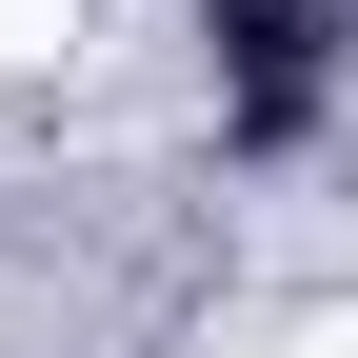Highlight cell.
Wrapping results in <instances>:
<instances>
[{
  "label": "cell",
  "mask_w": 358,
  "mask_h": 358,
  "mask_svg": "<svg viewBox=\"0 0 358 358\" xmlns=\"http://www.w3.org/2000/svg\"><path fill=\"white\" fill-rule=\"evenodd\" d=\"M219 60H239V159H279L299 120H319V0H199Z\"/></svg>",
  "instance_id": "obj_1"
}]
</instances>
